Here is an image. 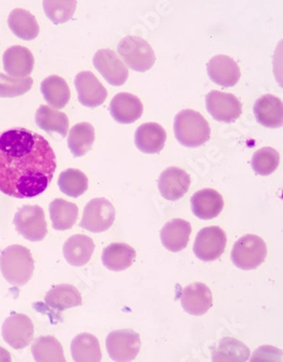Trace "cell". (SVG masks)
Listing matches in <instances>:
<instances>
[{
    "instance_id": "cell-1",
    "label": "cell",
    "mask_w": 283,
    "mask_h": 362,
    "mask_svg": "<svg viewBox=\"0 0 283 362\" xmlns=\"http://www.w3.org/2000/svg\"><path fill=\"white\" fill-rule=\"evenodd\" d=\"M57 168L54 151L41 134L25 128L0 133V192L35 198L46 192Z\"/></svg>"
},
{
    "instance_id": "cell-2",
    "label": "cell",
    "mask_w": 283,
    "mask_h": 362,
    "mask_svg": "<svg viewBox=\"0 0 283 362\" xmlns=\"http://www.w3.org/2000/svg\"><path fill=\"white\" fill-rule=\"evenodd\" d=\"M0 271L8 283L23 287L32 279L35 260L27 247L8 246L0 255Z\"/></svg>"
},
{
    "instance_id": "cell-3",
    "label": "cell",
    "mask_w": 283,
    "mask_h": 362,
    "mask_svg": "<svg viewBox=\"0 0 283 362\" xmlns=\"http://www.w3.org/2000/svg\"><path fill=\"white\" fill-rule=\"evenodd\" d=\"M174 131L178 141L188 148H198L211 137V128L203 115L185 109L175 117Z\"/></svg>"
},
{
    "instance_id": "cell-4",
    "label": "cell",
    "mask_w": 283,
    "mask_h": 362,
    "mask_svg": "<svg viewBox=\"0 0 283 362\" xmlns=\"http://www.w3.org/2000/svg\"><path fill=\"white\" fill-rule=\"evenodd\" d=\"M117 49L123 61L136 71H147L155 64L156 56L152 47L147 41L138 36L122 38Z\"/></svg>"
},
{
    "instance_id": "cell-5",
    "label": "cell",
    "mask_w": 283,
    "mask_h": 362,
    "mask_svg": "<svg viewBox=\"0 0 283 362\" xmlns=\"http://www.w3.org/2000/svg\"><path fill=\"white\" fill-rule=\"evenodd\" d=\"M267 247L262 238L256 235H246L234 244L231 260L241 269H257L265 262Z\"/></svg>"
},
{
    "instance_id": "cell-6",
    "label": "cell",
    "mask_w": 283,
    "mask_h": 362,
    "mask_svg": "<svg viewBox=\"0 0 283 362\" xmlns=\"http://www.w3.org/2000/svg\"><path fill=\"white\" fill-rule=\"evenodd\" d=\"M16 230L26 240L37 243L47 235V223L44 209L39 206H25L13 218Z\"/></svg>"
},
{
    "instance_id": "cell-7",
    "label": "cell",
    "mask_w": 283,
    "mask_h": 362,
    "mask_svg": "<svg viewBox=\"0 0 283 362\" xmlns=\"http://www.w3.org/2000/svg\"><path fill=\"white\" fill-rule=\"evenodd\" d=\"M116 220V209L111 202L104 198L92 199L84 209L80 226L87 231L102 233L107 231Z\"/></svg>"
},
{
    "instance_id": "cell-8",
    "label": "cell",
    "mask_w": 283,
    "mask_h": 362,
    "mask_svg": "<svg viewBox=\"0 0 283 362\" xmlns=\"http://www.w3.org/2000/svg\"><path fill=\"white\" fill-rule=\"evenodd\" d=\"M106 348L113 361H131L141 349V339L133 329L114 330L106 339Z\"/></svg>"
},
{
    "instance_id": "cell-9",
    "label": "cell",
    "mask_w": 283,
    "mask_h": 362,
    "mask_svg": "<svg viewBox=\"0 0 283 362\" xmlns=\"http://www.w3.org/2000/svg\"><path fill=\"white\" fill-rule=\"evenodd\" d=\"M35 336V325L29 316L15 313L2 325V337L7 344L16 350L29 346Z\"/></svg>"
},
{
    "instance_id": "cell-10",
    "label": "cell",
    "mask_w": 283,
    "mask_h": 362,
    "mask_svg": "<svg viewBox=\"0 0 283 362\" xmlns=\"http://www.w3.org/2000/svg\"><path fill=\"white\" fill-rule=\"evenodd\" d=\"M227 235L218 226L205 227L201 229L195 238L194 252L203 261L218 259L225 252Z\"/></svg>"
},
{
    "instance_id": "cell-11",
    "label": "cell",
    "mask_w": 283,
    "mask_h": 362,
    "mask_svg": "<svg viewBox=\"0 0 283 362\" xmlns=\"http://www.w3.org/2000/svg\"><path fill=\"white\" fill-rule=\"evenodd\" d=\"M206 107L217 122L231 123L242 115V103L234 95L224 92H210L206 96Z\"/></svg>"
},
{
    "instance_id": "cell-12",
    "label": "cell",
    "mask_w": 283,
    "mask_h": 362,
    "mask_svg": "<svg viewBox=\"0 0 283 362\" xmlns=\"http://www.w3.org/2000/svg\"><path fill=\"white\" fill-rule=\"evenodd\" d=\"M92 63L111 86H121L127 81L128 69L114 50L100 49L95 54Z\"/></svg>"
},
{
    "instance_id": "cell-13",
    "label": "cell",
    "mask_w": 283,
    "mask_h": 362,
    "mask_svg": "<svg viewBox=\"0 0 283 362\" xmlns=\"http://www.w3.org/2000/svg\"><path fill=\"white\" fill-rule=\"evenodd\" d=\"M75 86L78 91V102L85 107H99L107 99V90L91 71L78 73L76 76Z\"/></svg>"
},
{
    "instance_id": "cell-14",
    "label": "cell",
    "mask_w": 283,
    "mask_h": 362,
    "mask_svg": "<svg viewBox=\"0 0 283 362\" xmlns=\"http://www.w3.org/2000/svg\"><path fill=\"white\" fill-rule=\"evenodd\" d=\"M191 186L189 174L176 167L162 171L159 176L158 187L162 197L168 201H176L183 197Z\"/></svg>"
},
{
    "instance_id": "cell-15",
    "label": "cell",
    "mask_w": 283,
    "mask_h": 362,
    "mask_svg": "<svg viewBox=\"0 0 283 362\" xmlns=\"http://www.w3.org/2000/svg\"><path fill=\"white\" fill-rule=\"evenodd\" d=\"M212 293L203 283H193L181 291V303L187 313L203 316L212 307Z\"/></svg>"
},
{
    "instance_id": "cell-16",
    "label": "cell",
    "mask_w": 283,
    "mask_h": 362,
    "mask_svg": "<svg viewBox=\"0 0 283 362\" xmlns=\"http://www.w3.org/2000/svg\"><path fill=\"white\" fill-rule=\"evenodd\" d=\"M207 70L210 78L218 86L232 87L240 80V67L236 62L229 56H215L207 64Z\"/></svg>"
},
{
    "instance_id": "cell-17",
    "label": "cell",
    "mask_w": 283,
    "mask_h": 362,
    "mask_svg": "<svg viewBox=\"0 0 283 362\" xmlns=\"http://www.w3.org/2000/svg\"><path fill=\"white\" fill-rule=\"evenodd\" d=\"M144 106L138 97L130 93L117 94L110 103L114 119L122 124H131L142 117Z\"/></svg>"
},
{
    "instance_id": "cell-18",
    "label": "cell",
    "mask_w": 283,
    "mask_h": 362,
    "mask_svg": "<svg viewBox=\"0 0 283 362\" xmlns=\"http://www.w3.org/2000/svg\"><path fill=\"white\" fill-rule=\"evenodd\" d=\"M5 72L13 78H26L32 74L35 67V57L27 47L13 46L4 54Z\"/></svg>"
},
{
    "instance_id": "cell-19",
    "label": "cell",
    "mask_w": 283,
    "mask_h": 362,
    "mask_svg": "<svg viewBox=\"0 0 283 362\" xmlns=\"http://www.w3.org/2000/svg\"><path fill=\"white\" fill-rule=\"evenodd\" d=\"M192 211L200 220L208 221L217 218L224 209L222 195L217 190L205 189L193 195Z\"/></svg>"
},
{
    "instance_id": "cell-20",
    "label": "cell",
    "mask_w": 283,
    "mask_h": 362,
    "mask_svg": "<svg viewBox=\"0 0 283 362\" xmlns=\"http://www.w3.org/2000/svg\"><path fill=\"white\" fill-rule=\"evenodd\" d=\"M192 226L181 218H174L162 227L161 240L162 245L173 252H178L186 248L189 243Z\"/></svg>"
},
{
    "instance_id": "cell-21",
    "label": "cell",
    "mask_w": 283,
    "mask_h": 362,
    "mask_svg": "<svg viewBox=\"0 0 283 362\" xmlns=\"http://www.w3.org/2000/svg\"><path fill=\"white\" fill-rule=\"evenodd\" d=\"M94 240L84 235L70 237L64 245V257L66 262L73 267L86 265L94 255Z\"/></svg>"
},
{
    "instance_id": "cell-22",
    "label": "cell",
    "mask_w": 283,
    "mask_h": 362,
    "mask_svg": "<svg viewBox=\"0 0 283 362\" xmlns=\"http://www.w3.org/2000/svg\"><path fill=\"white\" fill-rule=\"evenodd\" d=\"M254 114L257 122L267 128H279L283 122L282 100L274 95H265L256 100Z\"/></svg>"
},
{
    "instance_id": "cell-23",
    "label": "cell",
    "mask_w": 283,
    "mask_h": 362,
    "mask_svg": "<svg viewBox=\"0 0 283 362\" xmlns=\"http://www.w3.org/2000/svg\"><path fill=\"white\" fill-rule=\"evenodd\" d=\"M167 136V132L158 123H145L137 129L136 145L142 153H159L164 147Z\"/></svg>"
},
{
    "instance_id": "cell-24",
    "label": "cell",
    "mask_w": 283,
    "mask_h": 362,
    "mask_svg": "<svg viewBox=\"0 0 283 362\" xmlns=\"http://www.w3.org/2000/svg\"><path fill=\"white\" fill-rule=\"evenodd\" d=\"M8 25L16 37L25 41L35 40L40 33L35 16L25 9L13 10L8 18Z\"/></svg>"
},
{
    "instance_id": "cell-25",
    "label": "cell",
    "mask_w": 283,
    "mask_h": 362,
    "mask_svg": "<svg viewBox=\"0 0 283 362\" xmlns=\"http://www.w3.org/2000/svg\"><path fill=\"white\" fill-rule=\"evenodd\" d=\"M136 258V250L126 243H112L102 252L103 264L114 272H122L130 268Z\"/></svg>"
},
{
    "instance_id": "cell-26",
    "label": "cell",
    "mask_w": 283,
    "mask_h": 362,
    "mask_svg": "<svg viewBox=\"0 0 283 362\" xmlns=\"http://www.w3.org/2000/svg\"><path fill=\"white\" fill-rule=\"evenodd\" d=\"M44 303L49 308L58 311H64L68 308L80 307L83 305V298L78 288L69 284L54 286L44 297Z\"/></svg>"
},
{
    "instance_id": "cell-27",
    "label": "cell",
    "mask_w": 283,
    "mask_h": 362,
    "mask_svg": "<svg viewBox=\"0 0 283 362\" xmlns=\"http://www.w3.org/2000/svg\"><path fill=\"white\" fill-rule=\"evenodd\" d=\"M41 92L46 102L53 109L66 107L71 98L68 84L57 75L49 76L42 81Z\"/></svg>"
},
{
    "instance_id": "cell-28",
    "label": "cell",
    "mask_w": 283,
    "mask_h": 362,
    "mask_svg": "<svg viewBox=\"0 0 283 362\" xmlns=\"http://www.w3.org/2000/svg\"><path fill=\"white\" fill-rule=\"evenodd\" d=\"M71 355L77 362H99L102 352L99 339L89 333L80 334L71 342Z\"/></svg>"
},
{
    "instance_id": "cell-29",
    "label": "cell",
    "mask_w": 283,
    "mask_h": 362,
    "mask_svg": "<svg viewBox=\"0 0 283 362\" xmlns=\"http://www.w3.org/2000/svg\"><path fill=\"white\" fill-rule=\"evenodd\" d=\"M95 139L96 134L94 126L88 122H81L73 126L67 143L73 156L81 157L92 150Z\"/></svg>"
},
{
    "instance_id": "cell-30",
    "label": "cell",
    "mask_w": 283,
    "mask_h": 362,
    "mask_svg": "<svg viewBox=\"0 0 283 362\" xmlns=\"http://www.w3.org/2000/svg\"><path fill=\"white\" fill-rule=\"evenodd\" d=\"M49 216L53 229L66 231L75 226L78 217V207L64 199H56L49 204Z\"/></svg>"
},
{
    "instance_id": "cell-31",
    "label": "cell",
    "mask_w": 283,
    "mask_h": 362,
    "mask_svg": "<svg viewBox=\"0 0 283 362\" xmlns=\"http://www.w3.org/2000/svg\"><path fill=\"white\" fill-rule=\"evenodd\" d=\"M36 125L47 133L60 134L66 137L69 128V119L63 112L55 110L49 106L41 105L35 115Z\"/></svg>"
},
{
    "instance_id": "cell-32",
    "label": "cell",
    "mask_w": 283,
    "mask_h": 362,
    "mask_svg": "<svg viewBox=\"0 0 283 362\" xmlns=\"http://www.w3.org/2000/svg\"><path fill=\"white\" fill-rule=\"evenodd\" d=\"M32 353L37 362H64V348L53 336H41L33 341Z\"/></svg>"
},
{
    "instance_id": "cell-33",
    "label": "cell",
    "mask_w": 283,
    "mask_h": 362,
    "mask_svg": "<svg viewBox=\"0 0 283 362\" xmlns=\"http://www.w3.org/2000/svg\"><path fill=\"white\" fill-rule=\"evenodd\" d=\"M58 186L61 192L69 197L78 198L88 189V178L83 171L76 168H68L60 174Z\"/></svg>"
},
{
    "instance_id": "cell-34",
    "label": "cell",
    "mask_w": 283,
    "mask_h": 362,
    "mask_svg": "<svg viewBox=\"0 0 283 362\" xmlns=\"http://www.w3.org/2000/svg\"><path fill=\"white\" fill-rule=\"evenodd\" d=\"M251 355L249 349L243 342L232 338H225L220 341L215 351L214 361H246Z\"/></svg>"
},
{
    "instance_id": "cell-35",
    "label": "cell",
    "mask_w": 283,
    "mask_h": 362,
    "mask_svg": "<svg viewBox=\"0 0 283 362\" xmlns=\"http://www.w3.org/2000/svg\"><path fill=\"white\" fill-rule=\"evenodd\" d=\"M279 151L271 147L263 148L253 154L252 168L260 176H268L279 167Z\"/></svg>"
},
{
    "instance_id": "cell-36",
    "label": "cell",
    "mask_w": 283,
    "mask_h": 362,
    "mask_svg": "<svg viewBox=\"0 0 283 362\" xmlns=\"http://www.w3.org/2000/svg\"><path fill=\"white\" fill-rule=\"evenodd\" d=\"M77 1H43L44 12L55 25L64 24L74 16Z\"/></svg>"
},
{
    "instance_id": "cell-37",
    "label": "cell",
    "mask_w": 283,
    "mask_h": 362,
    "mask_svg": "<svg viewBox=\"0 0 283 362\" xmlns=\"http://www.w3.org/2000/svg\"><path fill=\"white\" fill-rule=\"evenodd\" d=\"M32 86V78H13L0 73V98L22 96L28 93Z\"/></svg>"
},
{
    "instance_id": "cell-38",
    "label": "cell",
    "mask_w": 283,
    "mask_h": 362,
    "mask_svg": "<svg viewBox=\"0 0 283 362\" xmlns=\"http://www.w3.org/2000/svg\"><path fill=\"white\" fill-rule=\"evenodd\" d=\"M12 356L5 348L0 346V362H11Z\"/></svg>"
}]
</instances>
